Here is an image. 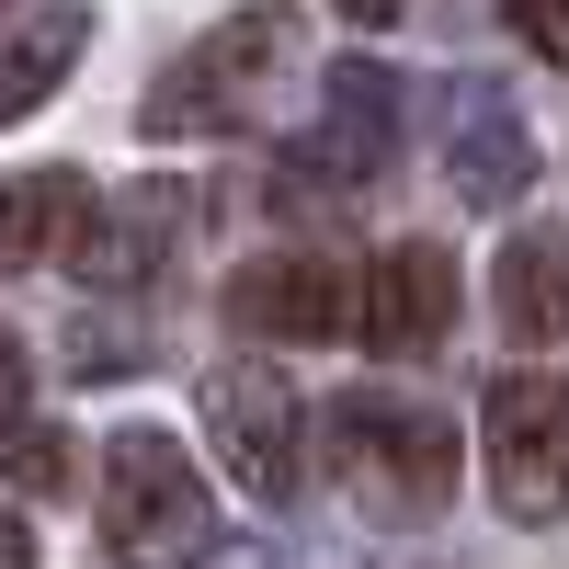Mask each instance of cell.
I'll use <instances>...</instances> for the list:
<instances>
[{"instance_id": "14", "label": "cell", "mask_w": 569, "mask_h": 569, "mask_svg": "<svg viewBox=\"0 0 569 569\" xmlns=\"http://www.w3.org/2000/svg\"><path fill=\"white\" fill-rule=\"evenodd\" d=\"M0 467H12L23 490H46V501H58L80 456H69V433H34V421H12V433H0Z\"/></svg>"}, {"instance_id": "8", "label": "cell", "mask_w": 569, "mask_h": 569, "mask_svg": "<svg viewBox=\"0 0 569 569\" xmlns=\"http://www.w3.org/2000/svg\"><path fill=\"white\" fill-rule=\"evenodd\" d=\"M353 330L376 353H433L445 330H456V262L433 240H399V251H376L365 273V297H353Z\"/></svg>"}, {"instance_id": "11", "label": "cell", "mask_w": 569, "mask_h": 569, "mask_svg": "<svg viewBox=\"0 0 569 569\" xmlns=\"http://www.w3.org/2000/svg\"><path fill=\"white\" fill-rule=\"evenodd\" d=\"M80 46H91V12H80V0H46V12H23L12 34H0V126H23L46 91L80 69Z\"/></svg>"}, {"instance_id": "1", "label": "cell", "mask_w": 569, "mask_h": 569, "mask_svg": "<svg viewBox=\"0 0 569 569\" xmlns=\"http://www.w3.org/2000/svg\"><path fill=\"white\" fill-rule=\"evenodd\" d=\"M297 58H308L297 0H251V12H228L217 34H194V46L149 80L137 126H149V137H228V126H251L273 91H284Z\"/></svg>"}, {"instance_id": "10", "label": "cell", "mask_w": 569, "mask_h": 569, "mask_svg": "<svg viewBox=\"0 0 569 569\" xmlns=\"http://www.w3.org/2000/svg\"><path fill=\"white\" fill-rule=\"evenodd\" d=\"M80 228H91V182L80 171H12L0 182V273H34V262L80 251Z\"/></svg>"}, {"instance_id": "5", "label": "cell", "mask_w": 569, "mask_h": 569, "mask_svg": "<svg viewBox=\"0 0 569 569\" xmlns=\"http://www.w3.org/2000/svg\"><path fill=\"white\" fill-rule=\"evenodd\" d=\"M206 445L251 501H297V388L273 365H217L206 376Z\"/></svg>"}, {"instance_id": "12", "label": "cell", "mask_w": 569, "mask_h": 569, "mask_svg": "<svg viewBox=\"0 0 569 569\" xmlns=\"http://www.w3.org/2000/svg\"><path fill=\"white\" fill-rule=\"evenodd\" d=\"M171 240H182V194H114L80 228V273L91 284H137V273H160Z\"/></svg>"}, {"instance_id": "3", "label": "cell", "mask_w": 569, "mask_h": 569, "mask_svg": "<svg viewBox=\"0 0 569 569\" xmlns=\"http://www.w3.org/2000/svg\"><path fill=\"white\" fill-rule=\"evenodd\" d=\"M103 547L126 569H206L217 558V501L171 433H114L103 445Z\"/></svg>"}, {"instance_id": "15", "label": "cell", "mask_w": 569, "mask_h": 569, "mask_svg": "<svg viewBox=\"0 0 569 569\" xmlns=\"http://www.w3.org/2000/svg\"><path fill=\"white\" fill-rule=\"evenodd\" d=\"M512 34H525L547 69H569V0H512Z\"/></svg>"}, {"instance_id": "4", "label": "cell", "mask_w": 569, "mask_h": 569, "mask_svg": "<svg viewBox=\"0 0 569 569\" xmlns=\"http://www.w3.org/2000/svg\"><path fill=\"white\" fill-rule=\"evenodd\" d=\"M479 445H490V490L512 525H558L569 512V376H536V365L490 376Z\"/></svg>"}, {"instance_id": "7", "label": "cell", "mask_w": 569, "mask_h": 569, "mask_svg": "<svg viewBox=\"0 0 569 569\" xmlns=\"http://www.w3.org/2000/svg\"><path fill=\"white\" fill-rule=\"evenodd\" d=\"M388 149H399V91L376 80V69H342L330 80V103H319V126L297 137V160H284V182H376L388 171Z\"/></svg>"}, {"instance_id": "2", "label": "cell", "mask_w": 569, "mask_h": 569, "mask_svg": "<svg viewBox=\"0 0 569 569\" xmlns=\"http://www.w3.org/2000/svg\"><path fill=\"white\" fill-rule=\"evenodd\" d=\"M330 467H342L365 525H399V536L456 501V433L421 399H342L330 410Z\"/></svg>"}, {"instance_id": "16", "label": "cell", "mask_w": 569, "mask_h": 569, "mask_svg": "<svg viewBox=\"0 0 569 569\" xmlns=\"http://www.w3.org/2000/svg\"><path fill=\"white\" fill-rule=\"evenodd\" d=\"M12 421H23V342L0 330V433H12Z\"/></svg>"}, {"instance_id": "6", "label": "cell", "mask_w": 569, "mask_h": 569, "mask_svg": "<svg viewBox=\"0 0 569 569\" xmlns=\"http://www.w3.org/2000/svg\"><path fill=\"white\" fill-rule=\"evenodd\" d=\"M353 297H365V284H342V262H319V251H273V262H251L240 284H228V319L262 330V342H342Z\"/></svg>"}, {"instance_id": "18", "label": "cell", "mask_w": 569, "mask_h": 569, "mask_svg": "<svg viewBox=\"0 0 569 569\" xmlns=\"http://www.w3.org/2000/svg\"><path fill=\"white\" fill-rule=\"evenodd\" d=\"M342 12H353V23H388V12H399V0H342Z\"/></svg>"}, {"instance_id": "17", "label": "cell", "mask_w": 569, "mask_h": 569, "mask_svg": "<svg viewBox=\"0 0 569 569\" xmlns=\"http://www.w3.org/2000/svg\"><path fill=\"white\" fill-rule=\"evenodd\" d=\"M0 569H34V547H23V525L0 512Z\"/></svg>"}, {"instance_id": "9", "label": "cell", "mask_w": 569, "mask_h": 569, "mask_svg": "<svg viewBox=\"0 0 569 569\" xmlns=\"http://www.w3.org/2000/svg\"><path fill=\"white\" fill-rule=\"evenodd\" d=\"M445 171H456L467 206H512L536 182V137H525V114H512L490 80H456L445 91Z\"/></svg>"}, {"instance_id": "13", "label": "cell", "mask_w": 569, "mask_h": 569, "mask_svg": "<svg viewBox=\"0 0 569 569\" xmlns=\"http://www.w3.org/2000/svg\"><path fill=\"white\" fill-rule=\"evenodd\" d=\"M501 319L525 330V342H569V240L558 228H525V240L501 251Z\"/></svg>"}]
</instances>
